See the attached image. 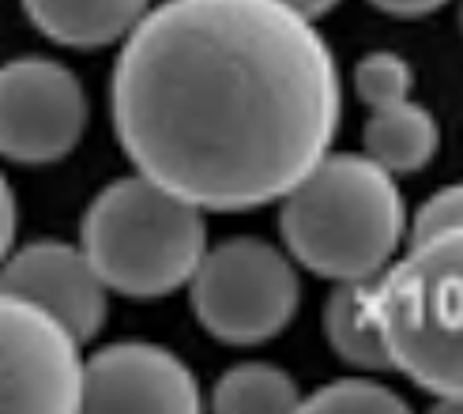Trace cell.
I'll list each match as a JSON object with an SVG mask.
<instances>
[{
    "label": "cell",
    "instance_id": "obj_1",
    "mask_svg": "<svg viewBox=\"0 0 463 414\" xmlns=\"http://www.w3.org/2000/svg\"><path fill=\"white\" fill-rule=\"evenodd\" d=\"M113 125L144 177L203 212L283 200L332 151L343 87L283 0H166L125 38Z\"/></svg>",
    "mask_w": 463,
    "mask_h": 414
},
{
    "label": "cell",
    "instance_id": "obj_2",
    "mask_svg": "<svg viewBox=\"0 0 463 414\" xmlns=\"http://www.w3.org/2000/svg\"><path fill=\"white\" fill-rule=\"evenodd\" d=\"M283 241L332 283L377 279L411 234L396 174L369 155H324L283 196Z\"/></svg>",
    "mask_w": 463,
    "mask_h": 414
},
{
    "label": "cell",
    "instance_id": "obj_3",
    "mask_svg": "<svg viewBox=\"0 0 463 414\" xmlns=\"http://www.w3.org/2000/svg\"><path fill=\"white\" fill-rule=\"evenodd\" d=\"M392 370L437 400L463 396V226L411 238L373 279Z\"/></svg>",
    "mask_w": 463,
    "mask_h": 414
},
{
    "label": "cell",
    "instance_id": "obj_4",
    "mask_svg": "<svg viewBox=\"0 0 463 414\" xmlns=\"http://www.w3.org/2000/svg\"><path fill=\"white\" fill-rule=\"evenodd\" d=\"M83 252L113 294L162 297L189 287L207 252L203 207L136 174L106 185L83 215Z\"/></svg>",
    "mask_w": 463,
    "mask_h": 414
},
{
    "label": "cell",
    "instance_id": "obj_5",
    "mask_svg": "<svg viewBox=\"0 0 463 414\" xmlns=\"http://www.w3.org/2000/svg\"><path fill=\"white\" fill-rule=\"evenodd\" d=\"M189 297L207 335L230 347H252L275 339L294 320L302 283L275 245L234 238L203 252L189 279Z\"/></svg>",
    "mask_w": 463,
    "mask_h": 414
},
{
    "label": "cell",
    "instance_id": "obj_6",
    "mask_svg": "<svg viewBox=\"0 0 463 414\" xmlns=\"http://www.w3.org/2000/svg\"><path fill=\"white\" fill-rule=\"evenodd\" d=\"M0 410H83L80 339L8 290H0Z\"/></svg>",
    "mask_w": 463,
    "mask_h": 414
},
{
    "label": "cell",
    "instance_id": "obj_7",
    "mask_svg": "<svg viewBox=\"0 0 463 414\" xmlns=\"http://www.w3.org/2000/svg\"><path fill=\"white\" fill-rule=\"evenodd\" d=\"M87 128V95L64 64L19 57L0 64V155L23 166L61 163Z\"/></svg>",
    "mask_w": 463,
    "mask_h": 414
},
{
    "label": "cell",
    "instance_id": "obj_8",
    "mask_svg": "<svg viewBox=\"0 0 463 414\" xmlns=\"http://www.w3.org/2000/svg\"><path fill=\"white\" fill-rule=\"evenodd\" d=\"M0 290L57 316L80 343L95 339L106 320V283L90 257L64 241H31L0 264Z\"/></svg>",
    "mask_w": 463,
    "mask_h": 414
},
{
    "label": "cell",
    "instance_id": "obj_9",
    "mask_svg": "<svg viewBox=\"0 0 463 414\" xmlns=\"http://www.w3.org/2000/svg\"><path fill=\"white\" fill-rule=\"evenodd\" d=\"M83 410L196 414L200 388L177 354L155 343H113L83 362Z\"/></svg>",
    "mask_w": 463,
    "mask_h": 414
},
{
    "label": "cell",
    "instance_id": "obj_10",
    "mask_svg": "<svg viewBox=\"0 0 463 414\" xmlns=\"http://www.w3.org/2000/svg\"><path fill=\"white\" fill-rule=\"evenodd\" d=\"M147 5L151 0H23L34 27L72 50H102L128 38Z\"/></svg>",
    "mask_w": 463,
    "mask_h": 414
},
{
    "label": "cell",
    "instance_id": "obj_11",
    "mask_svg": "<svg viewBox=\"0 0 463 414\" xmlns=\"http://www.w3.org/2000/svg\"><path fill=\"white\" fill-rule=\"evenodd\" d=\"M324 335H328L332 351L354 370L362 373L392 370V354L373 302V279L335 283L328 306H324Z\"/></svg>",
    "mask_w": 463,
    "mask_h": 414
},
{
    "label": "cell",
    "instance_id": "obj_12",
    "mask_svg": "<svg viewBox=\"0 0 463 414\" xmlns=\"http://www.w3.org/2000/svg\"><path fill=\"white\" fill-rule=\"evenodd\" d=\"M437 144H441V128H437L433 113L419 102H392L381 109H369L365 121V155L392 174H419L433 163Z\"/></svg>",
    "mask_w": 463,
    "mask_h": 414
},
{
    "label": "cell",
    "instance_id": "obj_13",
    "mask_svg": "<svg viewBox=\"0 0 463 414\" xmlns=\"http://www.w3.org/2000/svg\"><path fill=\"white\" fill-rule=\"evenodd\" d=\"M212 407L222 414H287L302 407V396L279 365L245 362L219 377Z\"/></svg>",
    "mask_w": 463,
    "mask_h": 414
},
{
    "label": "cell",
    "instance_id": "obj_14",
    "mask_svg": "<svg viewBox=\"0 0 463 414\" xmlns=\"http://www.w3.org/2000/svg\"><path fill=\"white\" fill-rule=\"evenodd\" d=\"M298 410H309V414H403L407 403L381 381L343 377V381L324 384L320 392H313Z\"/></svg>",
    "mask_w": 463,
    "mask_h": 414
},
{
    "label": "cell",
    "instance_id": "obj_15",
    "mask_svg": "<svg viewBox=\"0 0 463 414\" xmlns=\"http://www.w3.org/2000/svg\"><path fill=\"white\" fill-rule=\"evenodd\" d=\"M354 90H358V99L369 109L403 102V99H411V90H414V68L400 53L377 50V53H369V57L358 61V68H354Z\"/></svg>",
    "mask_w": 463,
    "mask_h": 414
},
{
    "label": "cell",
    "instance_id": "obj_16",
    "mask_svg": "<svg viewBox=\"0 0 463 414\" xmlns=\"http://www.w3.org/2000/svg\"><path fill=\"white\" fill-rule=\"evenodd\" d=\"M449 226H463V181L433 193L419 207V215L411 219V238H422V234H433V230H449Z\"/></svg>",
    "mask_w": 463,
    "mask_h": 414
},
{
    "label": "cell",
    "instance_id": "obj_17",
    "mask_svg": "<svg viewBox=\"0 0 463 414\" xmlns=\"http://www.w3.org/2000/svg\"><path fill=\"white\" fill-rule=\"evenodd\" d=\"M15 196H12V185H8V177L0 174V264L8 260V252H12V241H15Z\"/></svg>",
    "mask_w": 463,
    "mask_h": 414
},
{
    "label": "cell",
    "instance_id": "obj_18",
    "mask_svg": "<svg viewBox=\"0 0 463 414\" xmlns=\"http://www.w3.org/2000/svg\"><path fill=\"white\" fill-rule=\"evenodd\" d=\"M373 8L396 15V19H419V15H430L437 8H445L449 0H369Z\"/></svg>",
    "mask_w": 463,
    "mask_h": 414
},
{
    "label": "cell",
    "instance_id": "obj_19",
    "mask_svg": "<svg viewBox=\"0 0 463 414\" xmlns=\"http://www.w3.org/2000/svg\"><path fill=\"white\" fill-rule=\"evenodd\" d=\"M287 8H294V12H302V15H309V19H317V15H324V12H332L339 0H283Z\"/></svg>",
    "mask_w": 463,
    "mask_h": 414
},
{
    "label": "cell",
    "instance_id": "obj_20",
    "mask_svg": "<svg viewBox=\"0 0 463 414\" xmlns=\"http://www.w3.org/2000/svg\"><path fill=\"white\" fill-rule=\"evenodd\" d=\"M437 410H456V414H463V396H456V400H437Z\"/></svg>",
    "mask_w": 463,
    "mask_h": 414
}]
</instances>
